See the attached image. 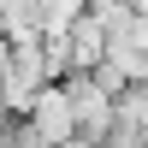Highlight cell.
Here are the masks:
<instances>
[{
    "instance_id": "52a82bcc",
    "label": "cell",
    "mask_w": 148,
    "mask_h": 148,
    "mask_svg": "<svg viewBox=\"0 0 148 148\" xmlns=\"http://www.w3.org/2000/svg\"><path fill=\"white\" fill-rule=\"evenodd\" d=\"M53 148H95V142H83V136H65V142H53Z\"/></svg>"
},
{
    "instance_id": "5b68a950",
    "label": "cell",
    "mask_w": 148,
    "mask_h": 148,
    "mask_svg": "<svg viewBox=\"0 0 148 148\" xmlns=\"http://www.w3.org/2000/svg\"><path fill=\"white\" fill-rule=\"evenodd\" d=\"M65 47H71V71H95V65L107 59V30L83 12V18L65 30Z\"/></svg>"
},
{
    "instance_id": "3957f363",
    "label": "cell",
    "mask_w": 148,
    "mask_h": 148,
    "mask_svg": "<svg viewBox=\"0 0 148 148\" xmlns=\"http://www.w3.org/2000/svg\"><path fill=\"white\" fill-rule=\"evenodd\" d=\"M24 130L36 136V148H53V142L77 136V119H71V101H65V89H59V83H47V89L30 101V113H24Z\"/></svg>"
},
{
    "instance_id": "6da1fadb",
    "label": "cell",
    "mask_w": 148,
    "mask_h": 148,
    "mask_svg": "<svg viewBox=\"0 0 148 148\" xmlns=\"http://www.w3.org/2000/svg\"><path fill=\"white\" fill-rule=\"evenodd\" d=\"M47 89V71H42V47H6V59H0V113L24 119L30 113V101Z\"/></svg>"
},
{
    "instance_id": "7a4b0ae2",
    "label": "cell",
    "mask_w": 148,
    "mask_h": 148,
    "mask_svg": "<svg viewBox=\"0 0 148 148\" xmlns=\"http://www.w3.org/2000/svg\"><path fill=\"white\" fill-rule=\"evenodd\" d=\"M59 89H65V101H71L77 136L101 148V142H107V125H113V95H107L101 83L89 77V71H71V77H59Z\"/></svg>"
},
{
    "instance_id": "277c9868",
    "label": "cell",
    "mask_w": 148,
    "mask_h": 148,
    "mask_svg": "<svg viewBox=\"0 0 148 148\" xmlns=\"http://www.w3.org/2000/svg\"><path fill=\"white\" fill-rule=\"evenodd\" d=\"M101 148H148V83H130L113 95V125Z\"/></svg>"
},
{
    "instance_id": "8992f818",
    "label": "cell",
    "mask_w": 148,
    "mask_h": 148,
    "mask_svg": "<svg viewBox=\"0 0 148 148\" xmlns=\"http://www.w3.org/2000/svg\"><path fill=\"white\" fill-rule=\"evenodd\" d=\"M83 12H89V0H36V24H42V36H47V30H71Z\"/></svg>"
}]
</instances>
